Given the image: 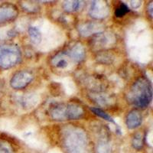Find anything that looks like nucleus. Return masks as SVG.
I'll return each instance as SVG.
<instances>
[{
    "mask_svg": "<svg viewBox=\"0 0 153 153\" xmlns=\"http://www.w3.org/2000/svg\"><path fill=\"white\" fill-rule=\"evenodd\" d=\"M132 145L134 149L136 150H141L143 147V136L141 133H136L133 136V139L132 140Z\"/></svg>",
    "mask_w": 153,
    "mask_h": 153,
    "instance_id": "nucleus-12",
    "label": "nucleus"
},
{
    "mask_svg": "<svg viewBox=\"0 0 153 153\" xmlns=\"http://www.w3.org/2000/svg\"><path fill=\"white\" fill-rule=\"evenodd\" d=\"M91 110H92L96 115H97L98 117L104 119L105 120H107V121H109V122H111V123H115L114 120H113V118L110 117L107 113L103 112V110H101L100 109H98V108H91Z\"/></svg>",
    "mask_w": 153,
    "mask_h": 153,
    "instance_id": "nucleus-15",
    "label": "nucleus"
},
{
    "mask_svg": "<svg viewBox=\"0 0 153 153\" xmlns=\"http://www.w3.org/2000/svg\"><path fill=\"white\" fill-rule=\"evenodd\" d=\"M0 153H15V151L9 143L0 140Z\"/></svg>",
    "mask_w": 153,
    "mask_h": 153,
    "instance_id": "nucleus-14",
    "label": "nucleus"
},
{
    "mask_svg": "<svg viewBox=\"0 0 153 153\" xmlns=\"http://www.w3.org/2000/svg\"><path fill=\"white\" fill-rule=\"evenodd\" d=\"M79 30L83 35H89L99 31V28L98 25L94 23H86L79 27Z\"/></svg>",
    "mask_w": 153,
    "mask_h": 153,
    "instance_id": "nucleus-9",
    "label": "nucleus"
},
{
    "mask_svg": "<svg viewBox=\"0 0 153 153\" xmlns=\"http://www.w3.org/2000/svg\"><path fill=\"white\" fill-rule=\"evenodd\" d=\"M68 54H69L70 57H71L74 61H76V62H79V61H82L84 58L85 51H84V47L80 44H76L70 50Z\"/></svg>",
    "mask_w": 153,
    "mask_h": 153,
    "instance_id": "nucleus-8",
    "label": "nucleus"
},
{
    "mask_svg": "<svg viewBox=\"0 0 153 153\" xmlns=\"http://www.w3.org/2000/svg\"><path fill=\"white\" fill-rule=\"evenodd\" d=\"M80 1H68L65 2L64 8L66 11L70 12H76L80 9Z\"/></svg>",
    "mask_w": 153,
    "mask_h": 153,
    "instance_id": "nucleus-13",
    "label": "nucleus"
},
{
    "mask_svg": "<svg viewBox=\"0 0 153 153\" xmlns=\"http://www.w3.org/2000/svg\"><path fill=\"white\" fill-rule=\"evenodd\" d=\"M32 79H33V75L30 72L26 71L18 72L12 76L10 81V85L12 88L16 90L22 89L27 87L31 83Z\"/></svg>",
    "mask_w": 153,
    "mask_h": 153,
    "instance_id": "nucleus-4",
    "label": "nucleus"
},
{
    "mask_svg": "<svg viewBox=\"0 0 153 153\" xmlns=\"http://www.w3.org/2000/svg\"><path fill=\"white\" fill-rule=\"evenodd\" d=\"M97 153H110V148L106 143H100L98 146Z\"/></svg>",
    "mask_w": 153,
    "mask_h": 153,
    "instance_id": "nucleus-17",
    "label": "nucleus"
},
{
    "mask_svg": "<svg viewBox=\"0 0 153 153\" xmlns=\"http://www.w3.org/2000/svg\"><path fill=\"white\" fill-rule=\"evenodd\" d=\"M152 85L146 77L138 79L131 87L128 94L129 102L139 108H146L152 101Z\"/></svg>",
    "mask_w": 153,
    "mask_h": 153,
    "instance_id": "nucleus-1",
    "label": "nucleus"
},
{
    "mask_svg": "<svg viewBox=\"0 0 153 153\" xmlns=\"http://www.w3.org/2000/svg\"><path fill=\"white\" fill-rule=\"evenodd\" d=\"M152 9H153V4L152 2H150L149 5V12L150 16H152Z\"/></svg>",
    "mask_w": 153,
    "mask_h": 153,
    "instance_id": "nucleus-18",
    "label": "nucleus"
},
{
    "mask_svg": "<svg viewBox=\"0 0 153 153\" xmlns=\"http://www.w3.org/2000/svg\"><path fill=\"white\" fill-rule=\"evenodd\" d=\"M17 9L12 5H2L0 6V25L12 21L17 16Z\"/></svg>",
    "mask_w": 153,
    "mask_h": 153,
    "instance_id": "nucleus-5",
    "label": "nucleus"
},
{
    "mask_svg": "<svg viewBox=\"0 0 153 153\" xmlns=\"http://www.w3.org/2000/svg\"><path fill=\"white\" fill-rule=\"evenodd\" d=\"M63 143L67 153H87L88 152L87 136L79 129L66 131Z\"/></svg>",
    "mask_w": 153,
    "mask_h": 153,
    "instance_id": "nucleus-2",
    "label": "nucleus"
},
{
    "mask_svg": "<svg viewBox=\"0 0 153 153\" xmlns=\"http://www.w3.org/2000/svg\"><path fill=\"white\" fill-rule=\"evenodd\" d=\"M142 123V116L138 110L129 112L126 118V124L129 129H135L140 126Z\"/></svg>",
    "mask_w": 153,
    "mask_h": 153,
    "instance_id": "nucleus-7",
    "label": "nucleus"
},
{
    "mask_svg": "<svg viewBox=\"0 0 153 153\" xmlns=\"http://www.w3.org/2000/svg\"><path fill=\"white\" fill-rule=\"evenodd\" d=\"M65 54H66L65 53H60V54H57L52 60L53 65H55V67L57 68H61V69L67 68L68 63L65 57Z\"/></svg>",
    "mask_w": 153,
    "mask_h": 153,
    "instance_id": "nucleus-10",
    "label": "nucleus"
},
{
    "mask_svg": "<svg viewBox=\"0 0 153 153\" xmlns=\"http://www.w3.org/2000/svg\"><path fill=\"white\" fill-rule=\"evenodd\" d=\"M19 48L12 45H0V67L9 68L16 65L20 60Z\"/></svg>",
    "mask_w": 153,
    "mask_h": 153,
    "instance_id": "nucleus-3",
    "label": "nucleus"
},
{
    "mask_svg": "<svg viewBox=\"0 0 153 153\" xmlns=\"http://www.w3.org/2000/svg\"><path fill=\"white\" fill-rule=\"evenodd\" d=\"M28 34L32 43L38 45L42 42V34L36 27H30L28 29Z\"/></svg>",
    "mask_w": 153,
    "mask_h": 153,
    "instance_id": "nucleus-11",
    "label": "nucleus"
},
{
    "mask_svg": "<svg viewBox=\"0 0 153 153\" xmlns=\"http://www.w3.org/2000/svg\"><path fill=\"white\" fill-rule=\"evenodd\" d=\"M108 8L104 3H100V2H94L91 5L90 11L91 16L96 19H101L106 17L108 14Z\"/></svg>",
    "mask_w": 153,
    "mask_h": 153,
    "instance_id": "nucleus-6",
    "label": "nucleus"
},
{
    "mask_svg": "<svg viewBox=\"0 0 153 153\" xmlns=\"http://www.w3.org/2000/svg\"><path fill=\"white\" fill-rule=\"evenodd\" d=\"M129 12V9L127 7V5H125L124 3H122L115 11V16L117 17H123V16L126 14L127 12Z\"/></svg>",
    "mask_w": 153,
    "mask_h": 153,
    "instance_id": "nucleus-16",
    "label": "nucleus"
}]
</instances>
